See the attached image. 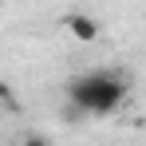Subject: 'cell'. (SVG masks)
Returning a JSON list of instances; mask_svg holds the SVG:
<instances>
[{
	"mask_svg": "<svg viewBox=\"0 0 146 146\" xmlns=\"http://www.w3.org/2000/svg\"><path fill=\"white\" fill-rule=\"evenodd\" d=\"M28 146H48V142H44V138H28Z\"/></svg>",
	"mask_w": 146,
	"mask_h": 146,
	"instance_id": "obj_3",
	"label": "cell"
},
{
	"mask_svg": "<svg viewBox=\"0 0 146 146\" xmlns=\"http://www.w3.org/2000/svg\"><path fill=\"white\" fill-rule=\"evenodd\" d=\"M67 99H71V111H79V115H111L126 99V79L115 71L79 75L67 87Z\"/></svg>",
	"mask_w": 146,
	"mask_h": 146,
	"instance_id": "obj_1",
	"label": "cell"
},
{
	"mask_svg": "<svg viewBox=\"0 0 146 146\" xmlns=\"http://www.w3.org/2000/svg\"><path fill=\"white\" fill-rule=\"evenodd\" d=\"M71 32L79 36V40H95V36H99L95 20H83V16H75V20H71Z\"/></svg>",
	"mask_w": 146,
	"mask_h": 146,
	"instance_id": "obj_2",
	"label": "cell"
}]
</instances>
